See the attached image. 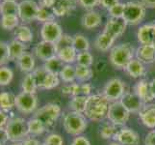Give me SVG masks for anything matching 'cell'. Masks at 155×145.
Segmentation results:
<instances>
[{"label": "cell", "mask_w": 155, "mask_h": 145, "mask_svg": "<svg viewBox=\"0 0 155 145\" xmlns=\"http://www.w3.org/2000/svg\"><path fill=\"white\" fill-rule=\"evenodd\" d=\"M110 104L103 94L90 95L87 98L84 115L94 122L102 121L108 114Z\"/></svg>", "instance_id": "obj_1"}, {"label": "cell", "mask_w": 155, "mask_h": 145, "mask_svg": "<svg viewBox=\"0 0 155 145\" xmlns=\"http://www.w3.org/2000/svg\"><path fill=\"white\" fill-rule=\"evenodd\" d=\"M134 47L129 43H124L111 48L109 59L111 64L116 69H125L127 64L134 58Z\"/></svg>", "instance_id": "obj_2"}, {"label": "cell", "mask_w": 155, "mask_h": 145, "mask_svg": "<svg viewBox=\"0 0 155 145\" xmlns=\"http://www.w3.org/2000/svg\"><path fill=\"white\" fill-rule=\"evenodd\" d=\"M63 126L68 135L77 136L86 130L88 126L87 118L83 113L69 111L64 117Z\"/></svg>", "instance_id": "obj_3"}, {"label": "cell", "mask_w": 155, "mask_h": 145, "mask_svg": "<svg viewBox=\"0 0 155 145\" xmlns=\"http://www.w3.org/2000/svg\"><path fill=\"white\" fill-rule=\"evenodd\" d=\"M9 136V140L13 142H20L29 135L27 121L22 117H13L9 119L5 127Z\"/></svg>", "instance_id": "obj_4"}, {"label": "cell", "mask_w": 155, "mask_h": 145, "mask_svg": "<svg viewBox=\"0 0 155 145\" xmlns=\"http://www.w3.org/2000/svg\"><path fill=\"white\" fill-rule=\"evenodd\" d=\"M147 8L141 1H129L124 3L122 19L127 25H137L146 17Z\"/></svg>", "instance_id": "obj_5"}, {"label": "cell", "mask_w": 155, "mask_h": 145, "mask_svg": "<svg viewBox=\"0 0 155 145\" xmlns=\"http://www.w3.org/2000/svg\"><path fill=\"white\" fill-rule=\"evenodd\" d=\"M61 115V107L57 104L49 103L38 109L33 117L37 118L44 124L46 129L51 127Z\"/></svg>", "instance_id": "obj_6"}, {"label": "cell", "mask_w": 155, "mask_h": 145, "mask_svg": "<svg viewBox=\"0 0 155 145\" xmlns=\"http://www.w3.org/2000/svg\"><path fill=\"white\" fill-rule=\"evenodd\" d=\"M130 112L120 103V101L113 102L110 104L107 118L116 126H124L129 120Z\"/></svg>", "instance_id": "obj_7"}, {"label": "cell", "mask_w": 155, "mask_h": 145, "mask_svg": "<svg viewBox=\"0 0 155 145\" xmlns=\"http://www.w3.org/2000/svg\"><path fill=\"white\" fill-rule=\"evenodd\" d=\"M102 94L110 103L120 101L125 94V85L120 78H112L105 84Z\"/></svg>", "instance_id": "obj_8"}, {"label": "cell", "mask_w": 155, "mask_h": 145, "mask_svg": "<svg viewBox=\"0 0 155 145\" xmlns=\"http://www.w3.org/2000/svg\"><path fill=\"white\" fill-rule=\"evenodd\" d=\"M38 106V98L36 94L21 92L15 96V107L24 114L34 112Z\"/></svg>", "instance_id": "obj_9"}, {"label": "cell", "mask_w": 155, "mask_h": 145, "mask_svg": "<svg viewBox=\"0 0 155 145\" xmlns=\"http://www.w3.org/2000/svg\"><path fill=\"white\" fill-rule=\"evenodd\" d=\"M39 4L34 0H22L18 3V18L23 22H31L37 19Z\"/></svg>", "instance_id": "obj_10"}, {"label": "cell", "mask_w": 155, "mask_h": 145, "mask_svg": "<svg viewBox=\"0 0 155 145\" xmlns=\"http://www.w3.org/2000/svg\"><path fill=\"white\" fill-rule=\"evenodd\" d=\"M41 36L44 41L56 44L63 36V29L57 21H48V22L42 24L41 29Z\"/></svg>", "instance_id": "obj_11"}, {"label": "cell", "mask_w": 155, "mask_h": 145, "mask_svg": "<svg viewBox=\"0 0 155 145\" xmlns=\"http://www.w3.org/2000/svg\"><path fill=\"white\" fill-rule=\"evenodd\" d=\"M57 52L58 50L56 44H53V43L46 42L44 40L39 42L34 48L35 55L42 61H46L48 59L56 56Z\"/></svg>", "instance_id": "obj_12"}, {"label": "cell", "mask_w": 155, "mask_h": 145, "mask_svg": "<svg viewBox=\"0 0 155 145\" xmlns=\"http://www.w3.org/2000/svg\"><path fill=\"white\" fill-rule=\"evenodd\" d=\"M120 101L130 113H139L146 105L135 92H125Z\"/></svg>", "instance_id": "obj_13"}, {"label": "cell", "mask_w": 155, "mask_h": 145, "mask_svg": "<svg viewBox=\"0 0 155 145\" xmlns=\"http://www.w3.org/2000/svg\"><path fill=\"white\" fill-rule=\"evenodd\" d=\"M114 139L121 145H138L140 142L139 135L130 128H122L119 130Z\"/></svg>", "instance_id": "obj_14"}, {"label": "cell", "mask_w": 155, "mask_h": 145, "mask_svg": "<svg viewBox=\"0 0 155 145\" xmlns=\"http://www.w3.org/2000/svg\"><path fill=\"white\" fill-rule=\"evenodd\" d=\"M137 38L141 45L155 46V22L142 25L137 32Z\"/></svg>", "instance_id": "obj_15"}, {"label": "cell", "mask_w": 155, "mask_h": 145, "mask_svg": "<svg viewBox=\"0 0 155 145\" xmlns=\"http://www.w3.org/2000/svg\"><path fill=\"white\" fill-rule=\"evenodd\" d=\"M126 26V22L122 19L110 18L105 24L104 31L109 35H111L113 38L117 39L124 33Z\"/></svg>", "instance_id": "obj_16"}, {"label": "cell", "mask_w": 155, "mask_h": 145, "mask_svg": "<svg viewBox=\"0 0 155 145\" xmlns=\"http://www.w3.org/2000/svg\"><path fill=\"white\" fill-rule=\"evenodd\" d=\"M77 3V0H55L52 10L56 17H66L75 10Z\"/></svg>", "instance_id": "obj_17"}, {"label": "cell", "mask_w": 155, "mask_h": 145, "mask_svg": "<svg viewBox=\"0 0 155 145\" xmlns=\"http://www.w3.org/2000/svg\"><path fill=\"white\" fill-rule=\"evenodd\" d=\"M135 55L138 60L143 64H151L155 62V46L153 45H141L136 51Z\"/></svg>", "instance_id": "obj_18"}, {"label": "cell", "mask_w": 155, "mask_h": 145, "mask_svg": "<svg viewBox=\"0 0 155 145\" xmlns=\"http://www.w3.org/2000/svg\"><path fill=\"white\" fill-rule=\"evenodd\" d=\"M142 123L149 129H155V104H147L139 112Z\"/></svg>", "instance_id": "obj_19"}, {"label": "cell", "mask_w": 155, "mask_h": 145, "mask_svg": "<svg viewBox=\"0 0 155 145\" xmlns=\"http://www.w3.org/2000/svg\"><path fill=\"white\" fill-rule=\"evenodd\" d=\"M125 72L129 77L133 78H140L143 77L147 73L145 64L138 60L137 58H133L125 67Z\"/></svg>", "instance_id": "obj_20"}, {"label": "cell", "mask_w": 155, "mask_h": 145, "mask_svg": "<svg viewBox=\"0 0 155 145\" xmlns=\"http://www.w3.org/2000/svg\"><path fill=\"white\" fill-rule=\"evenodd\" d=\"M134 92L140 97L142 101L145 104L150 103L154 100L153 96L151 94L150 87H149V82H147L145 79H141L135 84Z\"/></svg>", "instance_id": "obj_21"}, {"label": "cell", "mask_w": 155, "mask_h": 145, "mask_svg": "<svg viewBox=\"0 0 155 145\" xmlns=\"http://www.w3.org/2000/svg\"><path fill=\"white\" fill-rule=\"evenodd\" d=\"M101 21H102L101 15L97 11L91 10L83 16L82 25L87 29H94L100 25Z\"/></svg>", "instance_id": "obj_22"}, {"label": "cell", "mask_w": 155, "mask_h": 145, "mask_svg": "<svg viewBox=\"0 0 155 145\" xmlns=\"http://www.w3.org/2000/svg\"><path fill=\"white\" fill-rule=\"evenodd\" d=\"M8 47H9V54H10L11 61H18L26 52L25 45L23 43H21L15 39L8 43Z\"/></svg>", "instance_id": "obj_23"}, {"label": "cell", "mask_w": 155, "mask_h": 145, "mask_svg": "<svg viewBox=\"0 0 155 145\" xmlns=\"http://www.w3.org/2000/svg\"><path fill=\"white\" fill-rule=\"evenodd\" d=\"M18 62V66L19 70L23 73H32L36 69V61H35V57L33 54H31L29 52H25L24 54L21 56Z\"/></svg>", "instance_id": "obj_24"}, {"label": "cell", "mask_w": 155, "mask_h": 145, "mask_svg": "<svg viewBox=\"0 0 155 145\" xmlns=\"http://www.w3.org/2000/svg\"><path fill=\"white\" fill-rule=\"evenodd\" d=\"M116 39L113 38L111 35L106 33L103 31L102 33L97 36V38L95 39L94 46L100 51H108L110 48H112Z\"/></svg>", "instance_id": "obj_25"}, {"label": "cell", "mask_w": 155, "mask_h": 145, "mask_svg": "<svg viewBox=\"0 0 155 145\" xmlns=\"http://www.w3.org/2000/svg\"><path fill=\"white\" fill-rule=\"evenodd\" d=\"M77 53L78 52L73 47V46H68L60 48L57 52V56L65 64H72L76 61Z\"/></svg>", "instance_id": "obj_26"}, {"label": "cell", "mask_w": 155, "mask_h": 145, "mask_svg": "<svg viewBox=\"0 0 155 145\" xmlns=\"http://www.w3.org/2000/svg\"><path fill=\"white\" fill-rule=\"evenodd\" d=\"M15 40H18L21 43H30L33 40V31L27 25H18L17 28L15 29Z\"/></svg>", "instance_id": "obj_27"}, {"label": "cell", "mask_w": 155, "mask_h": 145, "mask_svg": "<svg viewBox=\"0 0 155 145\" xmlns=\"http://www.w3.org/2000/svg\"><path fill=\"white\" fill-rule=\"evenodd\" d=\"M64 66H65V63H64L57 55L45 61V64H44V68L47 72L57 74V76H59V74L62 71Z\"/></svg>", "instance_id": "obj_28"}, {"label": "cell", "mask_w": 155, "mask_h": 145, "mask_svg": "<svg viewBox=\"0 0 155 145\" xmlns=\"http://www.w3.org/2000/svg\"><path fill=\"white\" fill-rule=\"evenodd\" d=\"M15 106V96L11 92L0 93V109L3 111H9Z\"/></svg>", "instance_id": "obj_29"}, {"label": "cell", "mask_w": 155, "mask_h": 145, "mask_svg": "<svg viewBox=\"0 0 155 145\" xmlns=\"http://www.w3.org/2000/svg\"><path fill=\"white\" fill-rule=\"evenodd\" d=\"M59 77L65 83H73L74 80L76 79L75 67L72 66L71 64H65V66L59 74Z\"/></svg>", "instance_id": "obj_30"}, {"label": "cell", "mask_w": 155, "mask_h": 145, "mask_svg": "<svg viewBox=\"0 0 155 145\" xmlns=\"http://www.w3.org/2000/svg\"><path fill=\"white\" fill-rule=\"evenodd\" d=\"M27 126H28V133L29 135L36 136H41L42 135L45 130L46 127L42 124V123L38 120L37 118L33 117L27 121Z\"/></svg>", "instance_id": "obj_31"}, {"label": "cell", "mask_w": 155, "mask_h": 145, "mask_svg": "<svg viewBox=\"0 0 155 145\" xmlns=\"http://www.w3.org/2000/svg\"><path fill=\"white\" fill-rule=\"evenodd\" d=\"M86 96H75L72 97V99L71 100L68 104L69 109L71 111L78 112V113H83L85 110V106H86V102H87Z\"/></svg>", "instance_id": "obj_32"}, {"label": "cell", "mask_w": 155, "mask_h": 145, "mask_svg": "<svg viewBox=\"0 0 155 145\" xmlns=\"http://www.w3.org/2000/svg\"><path fill=\"white\" fill-rule=\"evenodd\" d=\"M19 18L18 15H1V26L6 30H15L18 26Z\"/></svg>", "instance_id": "obj_33"}, {"label": "cell", "mask_w": 155, "mask_h": 145, "mask_svg": "<svg viewBox=\"0 0 155 145\" xmlns=\"http://www.w3.org/2000/svg\"><path fill=\"white\" fill-rule=\"evenodd\" d=\"M21 89H22V92L31 94L36 93L38 86H37L33 73H29L25 76V78L22 80V83H21Z\"/></svg>", "instance_id": "obj_34"}, {"label": "cell", "mask_w": 155, "mask_h": 145, "mask_svg": "<svg viewBox=\"0 0 155 145\" xmlns=\"http://www.w3.org/2000/svg\"><path fill=\"white\" fill-rule=\"evenodd\" d=\"M1 15H18V3L15 0H3L0 6Z\"/></svg>", "instance_id": "obj_35"}, {"label": "cell", "mask_w": 155, "mask_h": 145, "mask_svg": "<svg viewBox=\"0 0 155 145\" xmlns=\"http://www.w3.org/2000/svg\"><path fill=\"white\" fill-rule=\"evenodd\" d=\"M72 46L77 52L87 51L90 48V42L83 34H75L73 36Z\"/></svg>", "instance_id": "obj_36"}, {"label": "cell", "mask_w": 155, "mask_h": 145, "mask_svg": "<svg viewBox=\"0 0 155 145\" xmlns=\"http://www.w3.org/2000/svg\"><path fill=\"white\" fill-rule=\"evenodd\" d=\"M56 16L53 12L52 8L47 7H40L38 14H37V20L41 21L42 23L48 22V21H54Z\"/></svg>", "instance_id": "obj_37"}, {"label": "cell", "mask_w": 155, "mask_h": 145, "mask_svg": "<svg viewBox=\"0 0 155 145\" xmlns=\"http://www.w3.org/2000/svg\"><path fill=\"white\" fill-rule=\"evenodd\" d=\"M75 74L76 79L80 82H86L93 78V70L91 67H84V66H75Z\"/></svg>", "instance_id": "obj_38"}, {"label": "cell", "mask_w": 155, "mask_h": 145, "mask_svg": "<svg viewBox=\"0 0 155 145\" xmlns=\"http://www.w3.org/2000/svg\"><path fill=\"white\" fill-rule=\"evenodd\" d=\"M117 126L114 125L113 123L109 122H105L102 124L100 128V136L104 138V139H109V138H114V136H116V133H117Z\"/></svg>", "instance_id": "obj_39"}, {"label": "cell", "mask_w": 155, "mask_h": 145, "mask_svg": "<svg viewBox=\"0 0 155 145\" xmlns=\"http://www.w3.org/2000/svg\"><path fill=\"white\" fill-rule=\"evenodd\" d=\"M59 83H60V78H59V76L47 72L44 82L41 84V89H46V90L53 89V88L57 87Z\"/></svg>", "instance_id": "obj_40"}, {"label": "cell", "mask_w": 155, "mask_h": 145, "mask_svg": "<svg viewBox=\"0 0 155 145\" xmlns=\"http://www.w3.org/2000/svg\"><path fill=\"white\" fill-rule=\"evenodd\" d=\"M14 78L13 70L7 67L2 66L0 67V86H7L11 83Z\"/></svg>", "instance_id": "obj_41"}, {"label": "cell", "mask_w": 155, "mask_h": 145, "mask_svg": "<svg viewBox=\"0 0 155 145\" xmlns=\"http://www.w3.org/2000/svg\"><path fill=\"white\" fill-rule=\"evenodd\" d=\"M76 63L79 66L91 67L94 63V56L89 50L78 52L76 56Z\"/></svg>", "instance_id": "obj_42"}, {"label": "cell", "mask_w": 155, "mask_h": 145, "mask_svg": "<svg viewBox=\"0 0 155 145\" xmlns=\"http://www.w3.org/2000/svg\"><path fill=\"white\" fill-rule=\"evenodd\" d=\"M62 93L67 96H82L81 84L79 83H68L62 88Z\"/></svg>", "instance_id": "obj_43"}, {"label": "cell", "mask_w": 155, "mask_h": 145, "mask_svg": "<svg viewBox=\"0 0 155 145\" xmlns=\"http://www.w3.org/2000/svg\"><path fill=\"white\" fill-rule=\"evenodd\" d=\"M11 61L10 54H9V47H8V43L4 41H0V67Z\"/></svg>", "instance_id": "obj_44"}, {"label": "cell", "mask_w": 155, "mask_h": 145, "mask_svg": "<svg viewBox=\"0 0 155 145\" xmlns=\"http://www.w3.org/2000/svg\"><path fill=\"white\" fill-rule=\"evenodd\" d=\"M124 4L122 3H117L115 6L111 7L108 12L109 15L111 16V18L114 19H122V16H124Z\"/></svg>", "instance_id": "obj_45"}, {"label": "cell", "mask_w": 155, "mask_h": 145, "mask_svg": "<svg viewBox=\"0 0 155 145\" xmlns=\"http://www.w3.org/2000/svg\"><path fill=\"white\" fill-rule=\"evenodd\" d=\"M45 145H64L63 137L58 133H50L45 138Z\"/></svg>", "instance_id": "obj_46"}, {"label": "cell", "mask_w": 155, "mask_h": 145, "mask_svg": "<svg viewBox=\"0 0 155 145\" xmlns=\"http://www.w3.org/2000/svg\"><path fill=\"white\" fill-rule=\"evenodd\" d=\"M73 43V36H69L68 34H63V36L60 38L57 43H56V47H57V50H59L60 48L64 47H68V46H72Z\"/></svg>", "instance_id": "obj_47"}, {"label": "cell", "mask_w": 155, "mask_h": 145, "mask_svg": "<svg viewBox=\"0 0 155 145\" xmlns=\"http://www.w3.org/2000/svg\"><path fill=\"white\" fill-rule=\"evenodd\" d=\"M80 6H82L85 9L91 10L94 8L95 6H97L99 4L100 0H77Z\"/></svg>", "instance_id": "obj_48"}, {"label": "cell", "mask_w": 155, "mask_h": 145, "mask_svg": "<svg viewBox=\"0 0 155 145\" xmlns=\"http://www.w3.org/2000/svg\"><path fill=\"white\" fill-rule=\"evenodd\" d=\"M71 145H91V142L86 136H77L76 137H74Z\"/></svg>", "instance_id": "obj_49"}, {"label": "cell", "mask_w": 155, "mask_h": 145, "mask_svg": "<svg viewBox=\"0 0 155 145\" xmlns=\"http://www.w3.org/2000/svg\"><path fill=\"white\" fill-rule=\"evenodd\" d=\"M117 3H120L119 0H100V2H99L101 6L106 8L107 10H109L111 7L115 6V5Z\"/></svg>", "instance_id": "obj_50"}, {"label": "cell", "mask_w": 155, "mask_h": 145, "mask_svg": "<svg viewBox=\"0 0 155 145\" xmlns=\"http://www.w3.org/2000/svg\"><path fill=\"white\" fill-rule=\"evenodd\" d=\"M146 145H155V130L149 132L145 138Z\"/></svg>", "instance_id": "obj_51"}, {"label": "cell", "mask_w": 155, "mask_h": 145, "mask_svg": "<svg viewBox=\"0 0 155 145\" xmlns=\"http://www.w3.org/2000/svg\"><path fill=\"white\" fill-rule=\"evenodd\" d=\"M81 90H82V96H86L89 97L92 93V90H93V86L89 83H82L81 84Z\"/></svg>", "instance_id": "obj_52"}, {"label": "cell", "mask_w": 155, "mask_h": 145, "mask_svg": "<svg viewBox=\"0 0 155 145\" xmlns=\"http://www.w3.org/2000/svg\"><path fill=\"white\" fill-rule=\"evenodd\" d=\"M8 121H9V117H8L7 113L5 111L0 109V129L6 127Z\"/></svg>", "instance_id": "obj_53"}, {"label": "cell", "mask_w": 155, "mask_h": 145, "mask_svg": "<svg viewBox=\"0 0 155 145\" xmlns=\"http://www.w3.org/2000/svg\"><path fill=\"white\" fill-rule=\"evenodd\" d=\"M21 145H41V144L35 137H26L21 141Z\"/></svg>", "instance_id": "obj_54"}, {"label": "cell", "mask_w": 155, "mask_h": 145, "mask_svg": "<svg viewBox=\"0 0 155 145\" xmlns=\"http://www.w3.org/2000/svg\"><path fill=\"white\" fill-rule=\"evenodd\" d=\"M8 140H9V136H8L6 129L1 128L0 129V143H1L2 145H4Z\"/></svg>", "instance_id": "obj_55"}, {"label": "cell", "mask_w": 155, "mask_h": 145, "mask_svg": "<svg viewBox=\"0 0 155 145\" xmlns=\"http://www.w3.org/2000/svg\"><path fill=\"white\" fill-rule=\"evenodd\" d=\"M55 3V0H39V6L40 7H47L52 8Z\"/></svg>", "instance_id": "obj_56"}, {"label": "cell", "mask_w": 155, "mask_h": 145, "mask_svg": "<svg viewBox=\"0 0 155 145\" xmlns=\"http://www.w3.org/2000/svg\"><path fill=\"white\" fill-rule=\"evenodd\" d=\"M141 2L143 4L146 8L154 9L155 8V0H141Z\"/></svg>", "instance_id": "obj_57"}, {"label": "cell", "mask_w": 155, "mask_h": 145, "mask_svg": "<svg viewBox=\"0 0 155 145\" xmlns=\"http://www.w3.org/2000/svg\"><path fill=\"white\" fill-rule=\"evenodd\" d=\"M149 87H150V91H151L153 98L155 99V78H153L151 81L149 82Z\"/></svg>", "instance_id": "obj_58"}, {"label": "cell", "mask_w": 155, "mask_h": 145, "mask_svg": "<svg viewBox=\"0 0 155 145\" xmlns=\"http://www.w3.org/2000/svg\"><path fill=\"white\" fill-rule=\"evenodd\" d=\"M109 145H121L120 143H119L117 141H113V142H111Z\"/></svg>", "instance_id": "obj_59"}, {"label": "cell", "mask_w": 155, "mask_h": 145, "mask_svg": "<svg viewBox=\"0 0 155 145\" xmlns=\"http://www.w3.org/2000/svg\"><path fill=\"white\" fill-rule=\"evenodd\" d=\"M12 145H21V142H14V144Z\"/></svg>", "instance_id": "obj_60"}, {"label": "cell", "mask_w": 155, "mask_h": 145, "mask_svg": "<svg viewBox=\"0 0 155 145\" xmlns=\"http://www.w3.org/2000/svg\"><path fill=\"white\" fill-rule=\"evenodd\" d=\"M0 6H1V2H0Z\"/></svg>", "instance_id": "obj_61"}, {"label": "cell", "mask_w": 155, "mask_h": 145, "mask_svg": "<svg viewBox=\"0 0 155 145\" xmlns=\"http://www.w3.org/2000/svg\"><path fill=\"white\" fill-rule=\"evenodd\" d=\"M0 145H2V144H1V143H0Z\"/></svg>", "instance_id": "obj_62"}, {"label": "cell", "mask_w": 155, "mask_h": 145, "mask_svg": "<svg viewBox=\"0 0 155 145\" xmlns=\"http://www.w3.org/2000/svg\"><path fill=\"white\" fill-rule=\"evenodd\" d=\"M41 145H45V144H41Z\"/></svg>", "instance_id": "obj_63"}, {"label": "cell", "mask_w": 155, "mask_h": 145, "mask_svg": "<svg viewBox=\"0 0 155 145\" xmlns=\"http://www.w3.org/2000/svg\"><path fill=\"white\" fill-rule=\"evenodd\" d=\"M15 1H17V0H15Z\"/></svg>", "instance_id": "obj_64"}]
</instances>
